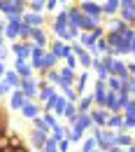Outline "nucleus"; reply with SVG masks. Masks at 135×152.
<instances>
[{
	"label": "nucleus",
	"instance_id": "obj_1",
	"mask_svg": "<svg viewBox=\"0 0 135 152\" xmlns=\"http://www.w3.org/2000/svg\"><path fill=\"white\" fill-rule=\"evenodd\" d=\"M103 66H105V70H107V75L110 77H119L121 82H126L128 80V68H126V61L123 58H116V56H103Z\"/></svg>",
	"mask_w": 135,
	"mask_h": 152
},
{
	"label": "nucleus",
	"instance_id": "obj_2",
	"mask_svg": "<svg viewBox=\"0 0 135 152\" xmlns=\"http://www.w3.org/2000/svg\"><path fill=\"white\" fill-rule=\"evenodd\" d=\"M77 7L82 10L84 17H91L98 26H105V21H107V19L103 17V7H100L98 0H82V2H77Z\"/></svg>",
	"mask_w": 135,
	"mask_h": 152
},
{
	"label": "nucleus",
	"instance_id": "obj_3",
	"mask_svg": "<svg viewBox=\"0 0 135 152\" xmlns=\"http://www.w3.org/2000/svg\"><path fill=\"white\" fill-rule=\"evenodd\" d=\"M119 19L123 21L126 26L135 28V0H121V7H119Z\"/></svg>",
	"mask_w": 135,
	"mask_h": 152
},
{
	"label": "nucleus",
	"instance_id": "obj_4",
	"mask_svg": "<svg viewBox=\"0 0 135 152\" xmlns=\"http://www.w3.org/2000/svg\"><path fill=\"white\" fill-rule=\"evenodd\" d=\"M9 54H14V58H21V61H30L33 45L30 42H12L9 45Z\"/></svg>",
	"mask_w": 135,
	"mask_h": 152
},
{
	"label": "nucleus",
	"instance_id": "obj_5",
	"mask_svg": "<svg viewBox=\"0 0 135 152\" xmlns=\"http://www.w3.org/2000/svg\"><path fill=\"white\" fill-rule=\"evenodd\" d=\"M49 52H51V54H54V56H56L61 63H63L65 58L72 54L70 45H65V42H61V40H54V38H51V42H49Z\"/></svg>",
	"mask_w": 135,
	"mask_h": 152
},
{
	"label": "nucleus",
	"instance_id": "obj_6",
	"mask_svg": "<svg viewBox=\"0 0 135 152\" xmlns=\"http://www.w3.org/2000/svg\"><path fill=\"white\" fill-rule=\"evenodd\" d=\"M49 31L47 28H33L30 31V45L33 47H42V49H49Z\"/></svg>",
	"mask_w": 135,
	"mask_h": 152
},
{
	"label": "nucleus",
	"instance_id": "obj_7",
	"mask_svg": "<svg viewBox=\"0 0 135 152\" xmlns=\"http://www.w3.org/2000/svg\"><path fill=\"white\" fill-rule=\"evenodd\" d=\"M93 105L96 108H105V98H107V87H105V82H100V80H93Z\"/></svg>",
	"mask_w": 135,
	"mask_h": 152
},
{
	"label": "nucleus",
	"instance_id": "obj_8",
	"mask_svg": "<svg viewBox=\"0 0 135 152\" xmlns=\"http://www.w3.org/2000/svg\"><path fill=\"white\" fill-rule=\"evenodd\" d=\"M28 103V98H26V94L21 91V89H14L12 94H9V98H7V105H9V110H14V113H21V108Z\"/></svg>",
	"mask_w": 135,
	"mask_h": 152
},
{
	"label": "nucleus",
	"instance_id": "obj_9",
	"mask_svg": "<svg viewBox=\"0 0 135 152\" xmlns=\"http://www.w3.org/2000/svg\"><path fill=\"white\" fill-rule=\"evenodd\" d=\"M12 70H14L21 80H30V77H35V70L30 68V63H28V61H21V58H14Z\"/></svg>",
	"mask_w": 135,
	"mask_h": 152
},
{
	"label": "nucleus",
	"instance_id": "obj_10",
	"mask_svg": "<svg viewBox=\"0 0 135 152\" xmlns=\"http://www.w3.org/2000/svg\"><path fill=\"white\" fill-rule=\"evenodd\" d=\"M19 115L23 117V119L33 122L35 117H40V115H42V105H40L38 101H28V103H26V105L21 108V113H19Z\"/></svg>",
	"mask_w": 135,
	"mask_h": 152
},
{
	"label": "nucleus",
	"instance_id": "obj_11",
	"mask_svg": "<svg viewBox=\"0 0 135 152\" xmlns=\"http://www.w3.org/2000/svg\"><path fill=\"white\" fill-rule=\"evenodd\" d=\"M91 119H93V126L96 129H105L107 126V119H110V113L105 110V108H96L93 105V110H91Z\"/></svg>",
	"mask_w": 135,
	"mask_h": 152
},
{
	"label": "nucleus",
	"instance_id": "obj_12",
	"mask_svg": "<svg viewBox=\"0 0 135 152\" xmlns=\"http://www.w3.org/2000/svg\"><path fill=\"white\" fill-rule=\"evenodd\" d=\"M21 21H23L28 28H44V26H47V17H44V14H33V12H26Z\"/></svg>",
	"mask_w": 135,
	"mask_h": 152
},
{
	"label": "nucleus",
	"instance_id": "obj_13",
	"mask_svg": "<svg viewBox=\"0 0 135 152\" xmlns=\"http://www.w3.org/2000/svg\"><path fill=\"white\" fill-rule=\"evenodd\" d=\"M100 7H103V17L105 19H114V17H119L121 0H105V2H100Z\"/></svg>",
	"mask_w": 135,
	"mask_h": 152
},
{
	"label": "nucleus",
	"instance_id": "obj_14",
	"mask_svg": "<svg viewBox=\"0 0 135 152\" xmlns=\"http://www.w3.org/2000/svg\"><path fill=\"white\" fill-rule=\"evenodd\" d=\"M89 82H91V70H79L77 82H75V91H77V96H84V94H86Z\"/></svg>",
	"mask_w": 135,
	"mask_h": 152
},
{
	"label": "nucleus",
	"instance_id": "obj_15",
	"mask_svg": "<svg viewBox=\"0 0 135 152\" xmlns=\"http://www.w3.org/2000/svg\"><path fill=\"white\" fill-rule=\"evenodd\" d=\"M47 133H42V131H35V129H30V133H28V140H30V145L35 148L38 152L44 150V143H47Z\"/></svg>",
	"mask_w": 135,
	"mask_h": 152
},
{
	"label": "nucleus",
	"instance_id": "obj_16",
	"mask_svg": "<svg viewBox=\"0 0 135 152\" xmlns=\"http://www.w3.org/2000/svg\"><path fill=\"white\" fill-rule=\"evenodd\" d=\"M56 94H58L56 87L47 84V87H42V89H40V94H38V98H35V101H38L40 105H44V103H49V101H51V98H54Z\"/></svg>",
	"mask_w": 135,
	"mask_h": 152
},
{
	"label": "nucleus",
	"instance_id": "obj_17",
	"mask_svg": "<svg viewBox=\"0 0 135 152\" xmlns=\"http://www.w3.org/2000/svg\"><path fill=\"white\" fill-rule=\"evenodd\" d=\"M128 26L123 23V21L119 19V17H114V19H107L105 21V33H123Z\"/></svg>",
	"mask_w": 135,
	"mask_h": 152
},
{
	"label": "nucleus",
	"instance_id": "obj_18",
	"mask_svg": "<svg viewBox=\"0 0 135 152\" xmlns=\"http://www.w3.org/2000/svg\"><path fill=\"white\" fill-rule=\"evenodd\" d=\"M133 143H135V136H133V133H128V131H116V148L128 150Z\"/></svg>",
	"mask_w": 135,
	"mask_h": 152
},
{
	"label": "nucleus",
	"instance_id": "obj_19",
	"mask_svg": "<svg viewBox=\"0 0 135 152\" xmlns=\"http://www.w3.org/2000/svg\"><path fill=\"white\" fill-rule=\"evenodd\" d=\"M7 138H9V150H21V148H26V138H23L19 131H7Z\"/></svg>",
	"mask_w": 135,
	"mask_h": 152
},
{
	"label": "nucleus",
	"instance_id": "obj_20",
	"mask_svg": "<svg viewBox=\"0 0 135 152\" xmlns=\"http://www.w3.org/2000/svg\"><path fill=\"white\" fill-rule=\"evenodd\" d=\"M91 110H93V96H91V94L79 96V101H77V113H91Z\"/></svg>",
	"mask_w": 135,
	"mask_h": 152
},
{
	"label": "nucleus",
	"instance_id": "obj_21",
	"mask_svg": "<svg viewBox=\"0 0 135 152\" xmlns=\"http://www.w3.org/2000/svg\"><path fill=\"white\" fill-rule=\"evenodd\" d=\"M44 2H47V0H26V12L44 14Z\"/></svg>",
	"mask_w": 135,
	"mask_h": 152
},
{
	"label": "nucleus",
	"instance_id": "obj_22",
	"mask_svg": "<svg viewBox=\"0 0 135 152\" xmlns=\"http://www.w3.org/2000/svg\"><path fill=\"white\" fill-rule=\"evenodd\" d=\"M105 129L121 131V129H123V113H121V115H110V119H107V126H105Z\"/></svg>",
	"mask_w": 135,
	"mask_h": 152
},
{
	"label": "nucleus",
	"instance_id": "obj_23",
	"mask_svg": "<svg viewBox=\"0 0 135 152\" xmlns=\"http://www.w3.org/2000/svg\"><path fill=\"white\" fill-rule=\"evenodd\" d=\"M2 80H5V82H7L9 87H12V91H14V89H21V77L17 75V73H14L12 68H9L7 73H5V77H2Z\"/></svg>",
	"mask_w": 135,
	"mask_h": 152
},
{
	"label": "nucleus",
	"instance_id": "obj_24",
	"mask_svg": "<svg viewBox=\"0 0 135 152\" xmlns=\"http://www.w3.org/2000/svg\"><path fill=\"white\" fill-rule=\"evenodd\" d=\"M58 91L63 94V98H65L68 103H77V101H79V96H77V91H75V87H65V84H63V87H58Z\"/></svg>",
	"mask_w": 135,
	"mask_h": 152
},
{
	"label": "nucleus",
	"instance_id": "obj_25",
	"mask_svg": "<svg viewBox=\"0 0 135 152\" xmlns=\"http://www.w3.org/2000/svg\"><path fill=\"white\" fill-rule=\"evenodd\" d=\"M49 138H51L54 143H58V140H63V138H65V124H63V122H58L56 126H54V129L49 131Z\"/></svg>",
	"mask_w": 135,
	"mask_h": 152
},
{
	"label": "nucleus",
	"instance_id": "obj_26",
	"mask_svg": "<svg viewBox=\"0 0 135 152\" xmlns=\"http://www.w3.org/2000/svg\"><path fill=\"white\" fill-rule=\"evenodd\" d=\"M77 63H79L82 70H91V66H93V56H91L89 52H82V54L77 56Z\"/></svg>",
	"mask_w": 135,
	"mask_h": 152
},
{
	"label": "nucleus",
	"instance_id": "obj_27",
	"mask_svg": "<svg viewBox=\"0 0 135 152\" xmlns=\"http://www.w3.org/2000/svg\"><path fill=\"white\" fill-rule=\"evenodd\" d=\"M30 31H33V28H28L23 21L17 23V35H19V42H30Z\"/></svg>",
	"mask_w": 135,
	"mask_h": 152
},
{
	"label": "nucleus",
	"instance_id": "obj_28",
	"mask_svg": "<svg viewBox=\"0 0 135 152\" xmlns=\"http://www.w3.org/2000/svg\"><path fill=\"white\" fill-rule=\"evenodd\" d=\"M42 61H44V73H47V70H54V68H58V66H61V61H58V58L54 56L51 52H47Z\"/></svg>",
	"mask_w": 135,
	"mask_h": 152
},
{
	"label": "nucleus",
	"instance_id": "obj_29",
	"mask_svg": "<svg viewBox=\"0 0 135 152\" xmlns=\"http://www.w3.org/2000/svg\"><path fill=\"white\" fill-rule=\"evenodd\" d=\"M51 26H58V28H68V12L65 10H58V14L51 19Z\"/></svg>",
	"mask_w": 135,
	"mask_h": 152
},
{
	"label": "nucleus",
	"instance_id": "obj_30",
	"mask_svg": "<svg viewBox=\"0 0 135 152\" xmlns=\"http://www.w3.org/2000/svg\"><path fill=\"white\" fill-rule=\"evenodd\" d=\"M77 42H79V45H82V47H84V49H86V52H91V49L96 47V40L91 38V33H82Z\"/></svg>",
	"mask_w": 135,
	"mask_h": 152
},
{
	"label": "nucleus",
	"instance_id": "obj_31",
	"mask_svg": "<svg viewBox=\"0 0 135 152\" xmlns=\"http://www.w3.org/2000/svg\"><path fill=\"white\" fill-rule=\"evenodd\" d=\"M105 87H107V91H112V94H119V91H121V87H123V82H121L119 77H107Z\"/></svg>",
	"mask_w": 135,
	"mask_h": 152
},
{
	"label": "nucleus",
	"instance_id": "obj_32",
	"mask_svg": "<svg viewBox=\"0 0 135 152\" xmlns=\"http://www.w3.org/2000/svg\"><path fill=\"white\" fill-rule=\"evenodd\" d=\"M98 145H96V138L93 136H86L84 140H82V145H79V152H93Z\"/></svg>",
	"mask_w": 135,
	"mask_h": 152
},
{
	"label": "nucleus",
	"instance_id": "obj_33",
	"mask_svg": "<svg viewBox=\"0 0 135 152\" xmlns=\"http://www.w3.org/2000/svg\"><path fill=\"white\" fill-rule=\"evenodd\" d=\"M30 126H33L35 131H42V133H47V136H49V126L44 124V119H42V115H40V117H35V119L30 122Z\"/></svg>",
	"mask_w": 135,
	"mask_h": 152
},
{
	"label": "nucleus",
	"instance_id": "obj_34",
	"mask_svg": "<svg viewBox=\"0 0 135 152\" xmlns=\"http://www.w3.org/2000/svg\"><path fill=\"white\" fill-rule=\"evenodd\" d=\"M58 10H61V2H58V0H47V2H44V12H49V14L56 17Z\"/></svg>",
	"mask_w": 135,
	"mask_h": 152
},
{
	"label": "nucleus",
	"instance_id": "obj_35",
	"mask_svg": "<svg viewBox=\"0 0 135 152\" xmlns=\"http://www.w3.org/2000/svg\"><path fill=\"white\" fill-rule=\"evenodd\" d=\"M63 66L65 68H70V70H75V73H79V63H77V56L75 54H70V56L63 61Z\"/></svg>",
	"mask_w": 135,
	"mask_h": 152
},
{
	"label": "nucleus",
	"instance_id": "obj_36",
	"mask_svg": "<svg viewBox=\"0 0 135 152\" xmlns=\"http://www.w3.org/2000/svg\"><path fill=\"white\" fill-rule=\"evenodd\" d=\"M42 119H44V124L49 126V131H51V129H54V126H56V124H58L56 115H51V113H42Z\"/></svg>",
	"mask_w": 135,
	"mask_h": 152
},
{
	"label": "nucleus",
	"instance_id": "obj_37",
	"mask_svg": "<svg viewBox=\"0 0 135 152\" xmlns=\"http://www.w3.org/2000/svg\"><path fill=\"white\" fill-rule=\"evenodd\" d=\"M9 56V45L5 42V40H0V63H5Z\"/></svg>",
	"mask_w": 135,
	"mask_h": 152
},
{
	"label": "nucleus",
	"instance_id": "obj_38",
	"mask_svg": "<svg viewBox=\"0 0 135 152\" xmlns=\"http://www.w3.org/2000/svg\"><path fill=\"white\" fill-rule=\"evenodd\" d=\"M9 94H12V87L5 80H0V98H9Z\"/></svg>",
	"mask_w": 135,
	"mask_h": 152
},
{
	"label": "nucleus",
	"instance_id": "obj_39",
	"mask_svg": "<svg viewBox=\"0 0 135 152\" xmlns=\"http://www.w3.org/2000/svg\"><path fill=\"white\" fill-rule=\"evenodd\" d=\"M131 101H133V98H131V94H128V91H119V105H121V108L131 105Z\"/></svg>",
	"mask_w": 135,
	"mask_h": 152
},
{
	"label": "nucleus",
	"instance_id": "obj_40",
	"mask_svg": "<svg viewBox=\"0 0 135 152\" xmlns=\"http://www.w3.org/2000/svg\"><path fill=\"white\" fill-rule=\"evenodd\" d=\"M105 35H107V33H105V26H96V28H93V31H91V38L96 40H100V38H105Z\"/></svg>",
	"mask_w": 135,
	"mask_h": 152
},
{
	"label": "nucleus",
	"instance_id": "obj_41",
	"mask_svg": "<svg viewBox=\"0 0 135 152\" xmlns=\"http://www.w3.org/2000/svg\"><path fill=\"white\" fill-rule=\"evenodd\" d=\"M42 152H58V143H54L51 138H47V143H44V150Z\"/></svg>",
	"mask_w": 135,
	"mask_h": 152
},
{
	"label": "nucleus",
	"instance_id": "obj_42",
	"mask_svg": "<svg viewBox=\"0 0 135 152\" xmlns=\"http://www.w3.org/2000/svg\"><path fill=\"white\" fill-rule=\"evenodd\" d=\"M70 150H72V143L70 140H65V138L58 140V152H70Z\"/></svg>",
	"mask_w": 135,
	"mask_h": 152
},
{
	"label": "nucleus",
	"instance_id": "obj_43",
	"mask_svg": "<svg viewBox=\"0 0 135 152\" xmlns=\"http://www.w3.org/2000/svg\"><path fill=\"white\" fill-rule=\"evenodd\" d=\"M7 148H9V138L5 133V136H0V150H7Z\"/></svg>",
	"mask_w": 135,
	"mask_h": 152
},
{
	"label": "nucleus",
	"instance_id": "obj_44",
	"mask_svg": "<svg viewBox=\"0 0 135 152\" xmlns=\"http://www.w3.org/2000/svg\"><path fill=\"white\" fill-rule=\"evenodd\" d=\"M126 68H128V75L135 77V61H126Z\"/></svg>",
	"mask_w": 135,
	"mask_h": 152
},
{
	"label": "nucleus",
	"instance_id": "obj_45",
	"mask_svg": "<svg viewBox=\"0 0 135 152\" xmlns=\"http://www.w3.org/2000/svg\"><path fill=\"white\" fill-rule=\"evenodd\" d=\"M7 70H9V68H7V66H5V63H0V80H2V77H5V73H7Z\"/></svg>",
	"mask_w": 135,
	"mask_h": 152
},
{
	"label": "nucleus",
	"instance_id": "obj_46",
	"mask_svg": "<svg viewBox=\"0 0 135 152\" xmlns=\"http://www.w3.org/2000/svg\"><path fill=\"white\" fill-rule=\"evenodd\" d=\"M131 58H133V61H135V38L131 40Z\"/></svg>",
	"mask_w": 135,
	"mask_h": 152
},
{
	"label": "nucleus",
	"instance_id": "obj_47",
	"mask_svg": "<svg viewBox=\"0 0 135 152\" xmlns=\"http://www.w3.org/2000/svg\"><path fill=\"white\" fill-rule=\"evenodd\" d=\"M0 40H5V21H0Z\"/></svg>",
	"mask_w": 135,
	"mask_h": 152
},
{
	"label": "nucleus",
	"instance_id": "obj_48",
	"mask_svg": "<svg viewBox=\"0 0 135 152\" xmlns=\"http://www.w3.org/2000/svg\"><path fill=\"white\" fill-rule=\"evenodd\" d=\"M110 152H126V150H123V148H116V145H114V148H110Z\"/></svg>",
	"mask_w": 135,
	"mask_h": 152
},
{
	"label": "nucleus",
	"instance_id": "obj_49",
	"mask_svg": "<svg viewBox=\"0 0 135 152\" xmlns=\"http://www.w3.org/2000/svg\"><path fill=\"white\" fill-rule=\"evenodd\" d=\"M126 152H135V143H133V145H131V148H128Z\"/></svg>",
	"mask_w": 135,
	"mask_h": 152
},
{
	"label": "nucleus",
	"instance_id": "obj_50",
	"mask_svg": "<svg viewBox=\"0 0 135 152\" xmlns=\"http://www.w3.org/2000/svg\"><path fill=\"white\" fill-rule=\"evenodd\" d=\"M12 152H28V148H21V150H12Z\"/></svg>",
	"mask_w": 135,
	"mask_h": 152
},
{
	"label": "nucleus",
	"instance_id": "obj_51",
	"mask_svg": "<svg viewBox=\"0 0 135 152\" xmlns=\"http://www.w3.org/2000/svg\"><path fill=\"white\" fill-rule=\"evenodd\" d=\"M70 152H79V150H75V148H72V150H70Z\"/></svg>",
	"mask_w": 135,
	"mask_h": 152
}]
</instances>
